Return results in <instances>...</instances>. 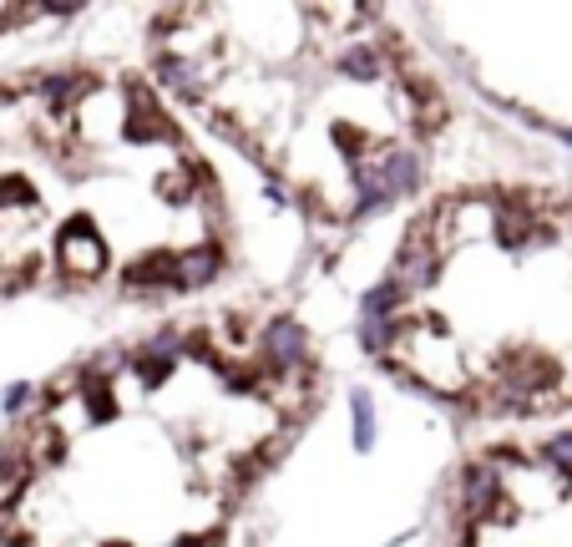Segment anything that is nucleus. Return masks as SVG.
Listing matches in <instances>:
<instances>
[{"mask_svg": "<svg viewBox=\"0 0 572 547\" xmlns=\"http://www.w3.org/2000/svg\"><path fill=\"white\" fill-rule=\"evenodd\" d=\"M107 264H112V254H107V239L97 233V223L92 218H71L66 228H56V269L66 274V279H102L107 274Z\"/></svg>", "mask_w": 572, "mask_h": 547, "instance_id": "obj_1", "label": "nucleus"}, {"mask_svg": "<svg viewBox=\"0 0 572 547\" xmlns=\"http://www.w3.org/2000/svg\"><path fill=\"white\" fill-rule=\"evenodd\" d=\"M259 350H264V365H269L274 375H289V370H299V365L309 360V340H304V330H299L289 315H279V320L264 325Z\"/></svg>", "mask_w": 572, "mask_h": 547, "instance_id": "obj_2", "label": "nucleus"}, {"mask_svg": "<svg viewBox=\"0 0 572 547\" xmlns=\"http://www.w3.org/2000/svg\"><path fill=\"white\" fill-rule=\"evenodd\" d=\"M436 269H441V254H436V244H431V233H426V228L405 233V244H400V254H395V274H390V279H400L405 289H421V284L436 279Z\"/></svg>", "mask_w": 572, "mask_h": 547, "instance_id": "obj_3", "label": "nucleus"}, {"mask_svg": "<svg viewBox=\"0 0 572 547\" xmlns=\"http://www.w3.org/2000/svg\"><path fill=\"white\" fill-rule=\"evenodd\" d=\"M370 168H375L380 188L390 193V203L421 188V152H416V147H390L385 158H380V163H370Z\"/></svg>", "mask_w": 572, "mask_h": 547, "instance_id": "obj_4", "label": "nucleus"}, {"mask_svg": "<svg viewBox=\"0 0 572 547\" xmlns=\"http://www.w3.org/2000/svg\"><path fill=\"white\" fill-rule=\"evenodd\" d=\"M218 274H223V254L213 244H193L173 254V289H208Z\"/></svg>", "mask_w": 572, "mask_h": 547, "instance_id": "obj_5", "label": "nucleus"}, {"mask_svg": "<svg viewBox=\"0 0 572 547\" xmlns=\"http://www.w3.org/2000/svg\"><path fill=\"white\" fill-rule=\"evenodd\" d=\"M461 507H466L471 522L492 517V507H497V466H466L461 472Z\"/></svg>", "mask_w": 572, "mask_h": 547, "instance_id": "obj_6", "label": "nucleus"}, {"mask_svg": "<svg viewBox=\"0 0 572 547\" xmlns=\"http://www.w3.org/2000/svg\"><path fill=\"white\" fill-rule=\"evenodd\" d=\"M405 309H411V289H405L400 279H380V284L365 289V299H360V315H365V320H400Z\"/></svg>", "mask_w": 572, "mask_h": 547, "instance_id": "obj_7", "label": "nucleus"}, {"mask_svg": "<svg viewBox=\"0 0 572 547\" xmlns=\"http://www.w3.org/2000/svg\"><path fill=\"white\" fill-rule=\"evenodd\" d=\"M122 279H127V289H173V254H168V249H157V254L127 264Z\"/></svg>", "mask_w": 572, "mask_h": 547, "instance_id": "obj_8", "label": "nucleus"}, {"mask_svg": "<svg viewBox=\"0 0 572 547\" xmlns=\"http://www.w3.org/2000/svg\"><path fill=\"white\" fill-rule=\"evenodd\" d=\"M350 446L360 456H370V446H375V401H370V390H350Z\"/></svg>", "mask_w": 572, "mask_h": 547, "instance_id": "obj_9", "label": "nucleus"}, {"mask_svg": "<svg viewBox=\"0 0 572 547\" xmlns=\"http://www.w3.org/2000/svg\"><path fill=\"white\" fill-rule=\"evenodd\" d=\"M411 330V315H400V320H360V345L365 355H390V345Z\"/></svg>", "mask_w": 572, "mask_h": 547, "instance_id": "obj_10", "label": "nucleus"}, {"mask_svg": "<svg viewBox=\"0 0 572 547\" xmlns=\"http://www.w3.org/2000/svg\"><path fill=\"white\" fill-rule=\"evenodd\" d=\"M340 76H350V82H380V51L375 46H350L340 61H335Z\"/></svg>", "mask_w": 572, "mask_h": 547, "instance_id": "obj_11", "label": "nucleus"}, {"mask_svg": "<svg viewBox=\"0 0 572 547\" xmlns=\"http://www.w3.org/2000/svg\"><path fill=\"white\" fill-rule=\"evenodd\" d=\"M81 87H92V76H81V71H56V76H46V82H41V97H46V107L66 112V107H71V92H81Z\"/></svg>", "mask_w": 572, "mask_h": 547, "instance_id": "obj_12", "label": "nucleus"}, {"mask_svg": "<svg viewBox=\"0 0 572 547\" xmlns=\"http://www.w3.org/2000/svg\"><path fill=\"white\" fill-rule=\"evenodd\" d=\"M157 82L173 87L178 97H198V76H193L188 61H178V56H162V61H157Z\"/></svg>", "mask_w": 572, "mask_h": 547, "instance_id": "obj_13", "label": "nucleus"}, {"mask_svg": "<svg viewBox=\"0 0 572 547\" xmlns=\"http://www.w3.org/2000/svg\"><path fill=\"white\" fill-rule=\"evenodd\" d=\"M31 401H36V385L16 380V385H6V396H0V411H6V416H21Z\"/></svg>", "mask_w": 572, "mask_h": 547, "instance_id": "obj_14", "label": "nucleus"}, {"mask_svg": "<svg viewBox=\"0 0 572 547\" xmlns=\"http://www.w3.org/2000/svg\"><path fill=\"white\" fill-rule=\"evenodd\" d=\"M542 456L557 466V472H572V431H562V436H552L547 446H542Z\"/></svg>", "mask_w": 572, "mask_h": 547, "instance_id": "obj_15", "label": "nucleus"}, {"mask_svg": "<svg viewBox=\"0 0 572 547\" xmlns=\"http://www.w3.org/2000/svg\"><path fill=\"white\" fill-rule=\"evenodd\" d=\"M557 137H562V142H567V147H572V127H557Z\"/></svg>", "mask_w": 572, "mask_h": 547, "instance_id": "obj_16", "label": "nucleus"}, {"mask_svg": "<svg viewBox=\"0 0 572 547\" xmlns=\"http://www.w3.org/2000/svg\"><path fill=\"white\" fill-rule=\"evenodd\" d=\"M107 547H122V542H107Z\"/></svg>", "mask_w": 572, "mask_h": 547, "instance_id": "obj_17", "label": "nucleus"}]
</instances>
